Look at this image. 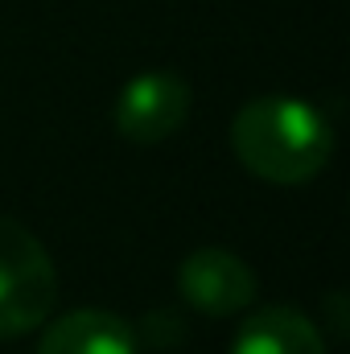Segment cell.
Masks as SVG:
<instances>
[{
	"label": "cell",
	"instance_id": "cell-1",
	"mask_svg": "<svg viewBox=\"0 0 350 354\" xmlns=\"http://www.w3.org/2000/svg\"><path fill=\"white\" fill-rule=\"evenodd\" d=\"M231 149L248 174L272 185H301L317 177L334 157L330 120L293 95H264L235 111Z\"/></svg>",
	"mask_w": 350,
	"mask_h": 354
},
{
	"label": "cell",
	"instance_id": "cell-2",
	"mask_svg": "<svg viewBox=\"0 0 350 354\" xmlns=\"http://www.w3.org/2000/svg\"><path fill=\"white\" fill-rule=\"evenodd\" d=\"M58 272L42 239L0 214V342L21 338L54 313Z\"/></svg>",
	"mask_w": 350,
	"mask_h": 354
},
{
	"label": "cell",
	"instance_id": "cell-3",
	"mask_svg": "<svg viewBox=\"0 0 350 354\" xmlns=\"http://www.w3.org/2000/svg\"><path fill=\"white\" fill-rule=\"evenodd\" d=\"M190 115V83L174 71H145L128 79L116 95L111 124L132 145H161L169 140Z\"/></svg>",
	"mask_w": 350,
	"mask_h": 354
},
{
	"label": "cell",
	"instance_id": "cell-4",
	"mask_svg": "<svg viewBox=\"0 0 350 354\" xmlns=\"http://www.w3.org/2000/svg\"><path fill=\"white\" fill-rule=\"evenodd\" d=\"M177 292L206 317H231L256 301V272L227 248H198L177 268Z\"/></svg>",
	"mask_w": 350,
	"mask_h": 354
},
{
	"label": "cell",
	"instance_id": "cell-5",
	"mask_svg": "<svg viewBox=\"0 0 350 354\" xmlns=\"http://www.w3.org/2000/svg\"><path fill=\"white\" fill-rule=\"evenodd\" d=\"M37 354H140V338L120 313L75 309L42 330Z\"/></svg>",
	"mask_w": 350,
	"mask_h": 354
},
{
	"label": "cell",
	"instance_id": "cell-6",
	"mask_svg": "<svg viewBox=\"0 0 350 354\" xmlns=\"http://www.w3.org/2000/svg\"><path fill=\"white\" fill-rule=\"evenodd\" d=\"M231 354H326V342L301 309L268 305L239 326Z\"/></svg>",
	"mask_w": 350,
	"mask_h": 354
}]
</instances>
